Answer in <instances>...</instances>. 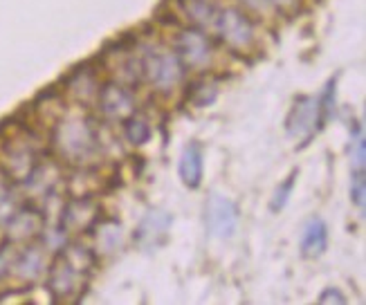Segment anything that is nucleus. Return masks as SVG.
<instances>
[{"label":"nucleus","mask_w":366,"mask_h":305,"mask_svg":"<svg viewBox=\"0 0 366 305\" xmlns=\"http://www.w3.org/2000/svg\"><path fill=\"white\" fill-rule=\"evenodd\" d=\"M54 155L68 166H93L99 157L103 140L99 124L90 115H63L54 121L50 133Z\"/></svg>","instance_id":"f257e3e1"},{"label":"nucleus","mask_w":366,"mask_h":305,"mask_svg":"<svg viewBox=\"0 0 366 305\" xmlns=\"http://www.w3.org/2000/svg\"><path fill=\"white\" fill-rule=\"evenodd\" d=\"M39 160H41L39 140L25 126L9 130L3 137V142H0V169H3V177H7L11 185H21L32 173Z\"/></svg>","instance_id":"f03ea898"},{"label":"nucleus","mask_w":366,"mask_h":305,"mask_svg":"<svg viewBox=\"0 0 366 305\" xmlns=\"http://www.w3.org/2000/svg\"><path fill=\"white\" fill-rule=\"evenodd\" d=\"M187 68L182 66L173 48H156L148 45L140 52V79L158 93H171L185 81Z\"/></svg>","instance_id":"7ed1b4c3"},{"label":"nucleus","mask_w":366,"mask_h":305,"mask_svg":"<svg viewBox=\"0 0 366 305\" xmlns=\"http://www.w3.org/2000/svg\"><path fill=\"white\" fill-rule=\"evenodd\" d=\"M211 32L236 56H248L256 48L254 19L238 7H218Z\"/></svg>","instance_id":"20e7f679"},{"label":"nucleus","mask_w":366,"mask_h":305,"mask_svg":"<svg viewBox=\"0 0 366 305\" xmlns=\"http://www.w3.org/2000/svg\"><path fill=\"white\" fill-rule=\"evenodd\" d=\"M173 52L187 70H207L213 61V41L200 27H180L173 34Z\"/></svg>","instance_id":"39448f33"},{"label":"nucleus","mask_w":366,"mask_h":305,"mask_svg":"<svg viewBox=\"0 0 366 305\" xmlns=\"http://www.w3.org/2000/svg\"><path fill=\"white\" fill-rule=\"evenodd\" d=\"M90 274L74 265L63 249L54 254V258L48 263V269H45V283H48V292L54 296V301H68L81 292V283Z\"/></svg>","instance_id":"423d86ee"},{"label":"nucleus","mask_w":366,"mask_h":305,"mask_svg":"<svg viewBox=\"0 0 366 305\" xmlns=\"http://www.w3.org/2000/svg\"><path fill=\"white\" fill-rule=\"evenodd\" d=\"M101 220V205L93 195H74L61 209L59 227L63 229L68 236H81L90 234L95 224Z\"/></svg>","instance_id":"0eeeda50"},{"label":"nucleus","mask_w":366,"mask_h":305,"mask_svg":"<svg viewBox=\"0 0 366 305\" xmlns=\"http://www.w3.org/2000/svg\"><path fill=\"white\" fill-rule=\"evenodd\" d=\"M97 110L99 117H103L106 121H124L131 115L137 113V99L135 93L131 90V86L121 83V81H106L99 86L97 93Z\"/></svg>","instance_id":"6e6552de"},{"label":"nucleus","mask_w":366,"mask_h":305,"mask_svg":"<svg viewBox=\"0 0 366 305\" xmlns=\"http://www.w3.org/2000/svg\"><path fill=\"white\" fill-rule=\"evenodd\" d=\"M3 229H5V238L9 245L14 247L27 245V242L41 238L45 229V213L34 205L23 202Z\"/></svg>","instance_id":"1a4fd4ad"},{"label":"nucleus","mask_w":366,"mask_h":305,"mask_svg":"<svg viewBox=\"0 0 366 305\" xmlns=\"http://www.w3.org/2000/svg\"><path fill=\"white\" fill-rule=\"evenodd\" d=\"M45 269H48V247L32 240L27 245H21L19 252H14L9 276L25 285H32L41 276H45Z\"/></svg>","instance_id":"9d476101"},{"label":"nucleus","mask_w":366,"mask_h":305,"mask_svg":"<svg viewBox=\"0 0 366 305\" xmlns=\"http://www.w3.org/2000/svg\"><path fill=\"white\" fill-rule=\"evenodd\" d=\"M288 135L297 140L299 144H306L312 140V135L322 128V119H319V103L312 97H297L290 115L285 119Z\"/></svg>","instance_id":"9b49d317"},{"label":"nucleus","mask_w":366,"mask_h":305,"mask_svg":"<svg viewBox=\"0 0 366 305\" xmlns=\"http://www.w3.org/2000/svg\"><path fill=\"white\" fill-rule=\"evenodd\" d=\"M207 232L216 238H232L238 229V207L227 195L213 193L205 207Z\"/></svg>","instance_id":"f8f14e48"},{"label":"nucleus","mask_w":366,"mask_h":305,"mask_svg":"<svg viewBox=\"0 0 366 305\" xmlns=\"http://www.w3.org/2000/svg\"><path fill=\"white\" fill-rule=\"evenodd\" d=\"M66 93L79 103H90L97 99L99 93V70L95 68V63H81L74 68L66 79Z\"/></svg>","instance_id":"ddd939ff"},{"label":"nucleus","mask_w":366,"mask_h":305,"mask_svg":"<svg viewBox=\"0 0 366 305\" xmlns=\"http://www.w3.org/2000/svg\"><path fill=\"white\" fill-rule=\"evenodd\" d=\"M173 222V216L164 209H148L140 227L135 229V242L144 249L158 247L160 242L169 234V227Z\"/></svg>","instance_id":"4468645a"},{"label":"nucleus","mask_w":366,"mask_h":305,"mask_svg":"<svg viewBox=\"0 0 366 305\" xmlns=\"http://www.w3.org/2000/svg\"><path fill=\"white\" fill-rule=\"evenodd\" d=\"M61 182V169L56 162H45L43 157L39 160V164L32 169V173H29L23 182L21 187L34 197H45L50 195L56 185Z\"/></svg>","instance_id":"2eb2a0df"},{"label":"nucleus","mask_w":366,"mask_h":305,"mask_svg":"<svg viewBox=\"0 0 366 305\" xmlns=\"http://www.w3.org/2000/svg\"><path fill=\"white\" fill-rule=\"evenodd\" d=\"M178 173H180V180L185 182L187 189H198V187H200L203 173H205V157H203V146L198 144V142L187 144L185 150L180 152Z\"/></svg>","instance_id":"dca6fc26"},{"label":"nucleus","mask_w":366,"mask_h":305,"mask_svg":"<svg viewBox=\"0 0 366 305\" xmlns=\"http://www.w3.org/2000/svg\"><path fill=\"white\" fill-rule=\"evenodd\" d=\"M178 9L182 11L193 27H200V29H211L213 21H216V14H218V5L216 0H176Z\"/></svg>","instance_id":"f3484780"},{"label":"nucleus","mask_w":366,"mask_h":305,"mask_svg":"<svg viewBox=\"0 0 366 305\" xmlns=\"http://www.w3.org/2000/svg\"><path fill=\"white\" fill-rule=\"evenodd\" d=\"M301 254L306 258H317L322 256L328 247V227L322 218H310L303 227V234H301Z\"/></svg>","instance_id":"a211bd4d"},{"label":"nucleus","mask_w":366,"mask_h":305,"mask_svg":"<svg viewBox=\"0 0 366 305\" xmlns=\"http://www.w3.org/2000/svg\"><path fill=\"white\" fill-rule=\"evenodd\" d=\"M90 234H95L97 254H115L124 245V227L117 220H99Z\"/></svg>","instance_id":"6ab92c4d"},{"label":"nucleus","mask_w":366,"mask_h":305,"mask_svg":"<svg viewBox=\"0 0 366 305\" xmlns=\"http://www.w3.org/2000/svg\"><path fill=\"white\" fill-rule=\"evenodd\" d=\"M121 135H124V140L135 146V148H140L144 144L151 142V137H153V128H151L148 121L142 117V115H131L128 119L121 121Z\"/></svg>","instance_id":"aec40b11"},{"label":"nucleus","mask_w":366,"mask_h":305,"mask_svg":"<svg viewBox=\"0 0 366 305\" xmlns=\"http://www.w3.org/2000/svg\"><path fill=\"white\" fill-rule=\"evenodd\" d=\"M23 205L21 195L14 191L11 182L5 177V182H0V227H5L9 218L16 213V209Z\"/></svg>","instance_id":"412c9836"},{"label":"nucleus","mask_w":366,"mask_h":305,"mask_svg":"<svg viewBox=\"0 0 366 305\" xmlns=\"http://www.w3.org/2000/svg\"><path fill=\"white\" fill-rule=\"evenodd\" d=\"M189 101L195 105V108H205V105L213 103L218 97V88L209 83V81H195L193 86H189Z\"/></svg>","instance_id":"4be33fe9"},{"label":"nucleus","mask_w":366,"mask_h":305,"mask_svg":"<svg viewBox=\"0 0 366 305\" xmlns=\"http://www.w3.org/2000/svg\"><path fill=\"white\" fill-rule=\"evenodd\" d=\"M335 90H337V76H332L328 79V83L324 86L322 95L317 97V103H319V119H322V126L326 121L332 117L335 113Z\"/></svg>","instance_id":"5701e85b"},{"label":"nucleus","mask_w":366,"mask_h":305,"mask_svg":"<svg viewBox=\"0 0 366 305\" xmlns=\"http://www.w3.org/2000/svg\"><path fill=\"white\" fill-rule=\"evenodd\" d=\"M297 175H299V171H293V173H290V177H288V180H283V182H281V187H277V191H274L272 202H270V209H272L274 213L281 211V209L288 205L290 193H293V189H295V180H297Z\"/></svg>","instance_id":"b1692460"},{"label":"nucleus","mask_w":366,"mask_h":305,"mask_svg":"<svg viewBox=\"0 0 366 305\" xmlns=\"http://www.w3.org/2000/svg\"><path fill=\"white\" fill-rule=\"evenodd\" d=\"M350 200L355 207L364 209L366 200V175L364 169H353V180H350Z\"/></svg>","instance_id":"393cba45"},{"label":"nucleus","mask_w":366,"mask_h":305,"mask_svg":"<svg viewBox=\"0 0 366 305\" xmlns=\"http://www.w3.org/2000/svg\"><path fill=\"white\" fill-rule=\"evenodd\" d=\"M353 137H355V142H353V169H364V164H366V142H364V133H362L360 126H355Z\"/></svg>","instance_id":"a878e982"},{"label":"nucleus","mask_w":366,"mask_h":305,"mask_svg":"<svg viewBox=\"0 0 366 305\" xmlns=\"http://www.w3.org/2000/svg\"><path fill=\"white\" fill-rule=\"evenodd\" d=\"M243 11H248L250 16H270L277 9L272 7L270 0H240Z\"/></svg>","instance_id":"bb28decb"},{"label":"nucleus","mask_w":366,"mask_h":305,"mask_svg":"<svg viewBox=\"0 0 366 305\" xmlns=\"http://www.w3.org/2000/svg\"><path fill=\"white\" fill-rule=\"evenodd\" d=\"M317 301L322 303V305H330V303H332V305H335V303H337V305H346V303H348V299L340 292L337 287H326L324 292L319 294Z\"/></svg>","instance_id":"cd10ccee"},{"label":"nucleus","mask_w":366,"mask_h":305,"mask_svg":"<svg viewBox=\"0 0 366 305\" xmlns=\"http://www.w3.org/2000/svg\"><path fill=\"white\" fill-rule=\"evenodd\" d=\"M270 3L277 11H285V14H293L301 7V0H270Z\"/></svg>","instance_id":"c85d7f7f"},{"label":"nucleus","mask_w":366,"mask_h":305,"mask_svg":"<svg viewBox=\"0 0 366 305\" xmlns=\"http://www.w3.org/2000/svg\"><path fill=\"white\" fill-rule=\"evenodd\" d=\"M0 283H3V281H0Z\"/></svg>","instance_id":"c756f323"}]
</instances>
